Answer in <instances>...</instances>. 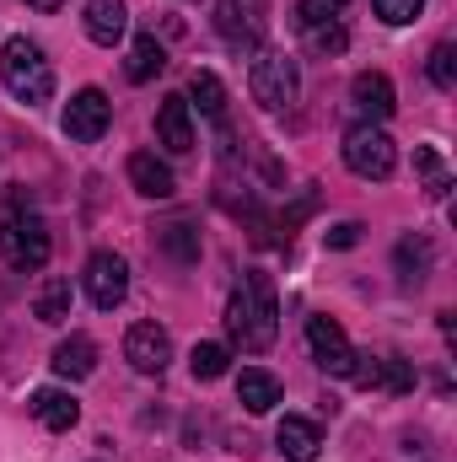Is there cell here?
Wrapping results in <instances>:
<instances>
[{
	"label": "cell",
	"instance_id": "2e32d148",
	"mask_svg": "<svg viewBox=\"0 0 457 462\" xmlns=\"http://www.w3.org/2000/svg\"><path fill=\"white\" fill-rule=\"evenodd\" d=\"M33 414H38L43 430H76L81 403H76L70 393H60V387H38V393H33Z\"/></svg>",
	"mask_w": 457,
	"mask_h": 462
},
{
	"label": "cell",
	"instance_id": "ffe728a7",
	"mask_svg": "<svg viewBox=\"0 0 457 462\" xmlns=\"http://www.w3.org/2000/svg\"><path fill=\"white\" fill-rule=\"evenodd\" d=\"M156 247H162L167 258H178V263H194V258H200V226L183 221V216H178V221H162V226H156Z\"/></svg>",
	"mask_w": 457,
	"mask_h": 462
},
{
	"label": "cell",
	"instance_id": "ba28073f",
	"mask_svg": "<svg viewBox=\"0 0 457 462\" xmlns=\"http://www.w3.org/2000/svg\"><path fill=\"white\" fill-rule=\"evenodd\" d=\"M81 280H87V301L98 312H114V307H124V296H129V263L118 253H92Z\"/></svg>",
	"mask_w": 457,
	"mask_h": 462
},
{
	"label": "cell",
	"instance_id": "484cf974",
	"mask_svg": "<svg viewBox=\"0 0 457 462\" xmlns=\"http://www.w3.org/2000/svg\"><path fill=\"white\" fill-rule=\"evenodd\" d=\"M398 269H404L409 280H420V274L431 269V242H425V236H404V242H398Z\"/></svg>",
	"mask_w": 457,
	"mask_h": 462
},
{
	"label": "cell",
	"instance_id": "7a4b0ae2",
	"mask_svg": "<svg viewBox=\"0 0 457 462\" xmlns=\"http://www.w3.org/2000/svg\"><path fill=\"white\" fill-rule=\"evenodd\" d=\"M0 87L16 103H27V108L54 97V70H49V60H43V49L33 38H5V49H0Z\"/></svg>",
	"mask_w": 457,
	"mask_h": 462
},
{
	"label": "cell",
	"instance_id": "6da1fadb",
	"mask_svg": "<svg viewBox=\"0 0 457 462\" xmlns=\"http://www.w3.org/2000/svg\"><path fill=\"white\" fill-rule=\"evenodd\" d=\"M227 334H231V345L247 349V355H264V349L275 345V334H280V307H275V285H269L264 269H247L242 285L231 291Z\"/></svg>",
	"mask_w": 457,
	"mask_h": 462
},
{
	"label": "cell",
	"instance_id": "277c9868",
	"mask_svg": "<svg viewBox=\"0 0 457 462\" xmlns=\"http://www.w3.org/2000/svg\"><path fill=\"white\" fill-rule=\"evenodd\" d=\"M247 87H253V103L269 108V114H285L302 92V76H296V60L285 49H258L253 70H247Z\"/></svg>",
	"mask_w": 457,
	"mask_h": 462
},
{
	"label": "cell",
	"instance_id": "8fae6325",
	"mask_svg": "<svg viewBox=\"0 0 457 462\" xmlns=\"http://www.w3.org/2000/svg\"><path fill=\"white\" fill-rule=\"evenodd\" d=\"M350 103H355V114L366 118V124H382V118H393V114H398L393 81H387L382 70H360V76L350 81Z\"/></svg>",
	"mask_w": 457,
	"mask_h": 462
},
{
	"label": "cell",
	"instance_id": "d6986e66",
	"mask_svg": "<svg viewBox=\"0 0 457 462\" xmlns=\"http://www.w3.org/2000/svg\"><path fill=\"white\" fill-rule=\"evenodd\" d=\"M237 403H242L247 414H269V409L280 403V382H275L269 371H258V365H247V371L237 376Z\"/></svg>",
	"mask_w": 457,
	"mask_h": 462
},
{
	"label": "cell",
	"instance_id": "3957f363",
	"mask_svg": "<svg viewBox=\"0 0 457 462\" xmlns=\"http://www.w3.org/2000/svg\"><path fill=\"white\" fill-rule=\"evenodd\" d=\"M0 258L16 274H38L49 263V226H43V216H33L22 205L5 210V221H0Z\"/></svg>",
	"mask_w": 457,
	"mask_h": 462
},
{
	"label": "cell",
	"instance_id": "83f0119b",
	"mask_svg": "<svg viewBox=\"0 0 457 462\" xmlns=\"http://www.w3.org/2000/svg\"><path fill=\"white\" fill-rule=\"evenodd\" d=\"M307 32V49L312 54H340L344 43H350V32H344L340 22H318V27H302Z\"/></svg>",
	"mask_w": 457,
	"mask_h": 462
},
{
	"label": "cell",
	"instance_id": "9c48e42d",
	"mask_svg": "<svg viewBox=\"0 0 457 462\" xmlns=\"http://www.w3.org/2000/svg\"><path fill=\"white\" fill-rule=\"evenodd\" d=\"M124 360H129L140 376H162L167 360H173V339H167V328H162V323H135V328L124 334Z\"/></svg>",
	"mask_w": 457,
	"mask_h": 462
},
{
	"label": "cell",
	"instance_id": "4316f807",
	"mask_svg": "<svg viewBox=\"0 0 457 462\" xmlns=\"http://www.w3.org/2000/svg\"><path fill=\"white\" fill-rule=\"evenodd\" d=\"M431 81H436L442 92H452L457 87V43H447V38L431 49Z\"/></svg>",
	"mask_w": 457,
	"mask_h": 462
},
{
	"label": "cell",
	"instance_id": "f546056e",
	"mask_svg": "<svg viewBox=\"0 0 457 462\" xmlns=\"http://www.w3.org/2000/svg\"><path fill=\"white\" fill-rule=\"evenodd\" d=\"M344 5H350V0H302V5H296V22H302V27H318V22H340Z\"/></svg>",
	"mask_w": 457,
	"mask_h": 462
},
{
	"label": "cell",
	"instance_id": "30bf717a",
	"mask_svg": "<svg viewBox=\"0 0 457 462\" xmlns=\"http://www.w3.org/2000/svg\"><path fill=\"white\" fill-rule=\"evenodd\" d=\"M307 345H312V355H318V365H323V371L350 376V365H355V349H350V339H344V328L334 323V318L312 312V318H307Z\"/></svg>",
	"mask_w": 457,
	"mask_h": 462
},
{
	"label": "cell",
	"instance_id": "9a60e30c",
	"mask_svg": "<svg viewBox=\"0 0 457 462\" xmlns=\"http://www.w3.org/2000/svg\"><path fill=\"white\" fill-rule=\"evenodd\" d=\"M49 365H54L65 382H81V376H92V371H98V345H92L87 334H70V339H60V345H54Z\"/></svg>",
	"mask_w": 457,
	"mask_h": 462
},
{
	"label": "cell",
	"instance_id": "7c38bea8",
	"mask_svg": "<svg viewBox=\"0 0 457 462\" xmlns=\"http://www.w3.org/2000/svg\"><path fill=\"white\" fill-rule=\"evenodd\" d=\"M156 145L173 151V156H189L194 151V118H189V97H162L156 108Z\"/></svg>",
	"mask_w": 457,
	"mask_h": 462
},
{
	"label": "cell",
	"instance_id": "f1b7e54d",
	"mask_svg": "<svg viewBox=\"0 0 457 462\" xmlns=\"http://www.w3.org/2000/svg\"><path fill=\"white\" fill-rule=\"evenodd\" d=\"M371 11H377L387 27H409V22L425 11V0H371Z\"/></svg>",
	"mask_w": 457,
	"mask_h": 462
},
{
	"label": "cell",
	"instance_id": "4fadbf2b",
	"mask_svg": "<svg viewBox=\"0 0 457 462\" xmlns=\"http://www.w3.org/2000/svg\"><path fill=\"white\" fill-rule=\"evenodd\" d=\"M129 183H135V194H145V199H173V194H178V178H173L167 162H156V151H135V156H129Z\"/></svg>",
	"mask_w": 457,
	"mask_h": 462
},
{
	"label": "cell",
	"instance_id": "e0dca14e",
	"mask_svg": "<svg viewBox=\"0 0 457 462\" xmlns=\"http://www.w3.org/2000/svg\"><path fill=\"white\" fill-rule=\"evenodd\" d=\"M124 27H129L124 0H87V38H92V43L114 49L118 38H124Z\"/></svg>",
	"mask_w": 457,
	"mask_h": 462
},
{
	"label": "cell",
	"instance_id": "5b68a950",
	"mask_svg": "<svg viewBox=\"0 0 457 462\" xmlns=\"http://www.w3.org/2000/svg\"><path fill=\"white\" fill-rule=\"evenodd\" d=\"M216 32L237 54H253L269 32V0H216Z\"/></svg>",
	"mask_w": 457,
	"mask_h": 462
},
{
	"label": "cell",
	"instance_id": "52a82bcc",
	"mask_svg": "<svg viewBox=\"0 0 457 462\" xmlns=\"http://www.w3.org/2000/svg\"><path fill=\"white\" fill-rule=\"evenodd\" d=\"M108 124H114V103H108L98 87H81V92L65 103V114H60V129H65L76 145L103 140V134H108Z\"/></svg>",
	"mask_w": 457,
	"mask_h": 462
},
{
	"label": "cell",
	"instance_id": "603a6c76",
	"mask_svg": "<svg viewBox=\"0 0 457 462\" xmlns=\"http://www.w3.org/2000/svg\"><path fill=\"white\" fill-rule=\"evenodd\" d=\"M189 97L200 103V114L205 118H216V124L227 118V87H221L210 70H194V76H189Z\"/></svg>",
	"mask_w": 457,
	"mask_h": 462
},
{
	"label": "cell",
	"instance_id": "44dd1931",
	"mask_svg": "<svg viewBox=\"0 0 457 462\" xmlns=\"http://www.w3.org/2000/svg\"><path fill=\"white\" fill-rule=\"evenodd\" d=\"M162 65H167V49H162V38L156 32H140L135 38V49H129V81H151V76H162Z\"/></svg>",
	"mask_w": 457,
	"mask_h": 462
},
{
	"label": "cell",
	"instance_id": "8992f818",
	"mask_svg": "<svg viewBox=\"0 0 457 462\" xmlns=\"http://www.w3.org/2000/svg\"><path fill=\"white\" fill-rule=\"evenodd\" d=\"M344 167H350L355 178H371V183H382V178H393V167H398V151H393V140H387L377 124H355V129L344 134Z\"/></svg>",
	"mask_w": 457,
	"mask_h": 462
},
{
	"label": "cell",
	"instance_id": "7402d4cb",
	"mask_svg": "<svg viewBox=\"0 0 457 462\" xmlns=\"http://www.w3.org/2000/svg\"><path fill=\"white\" fill-rule=\"evenodd\" d=\"M415 172H420V183H425L431 199H447L452 194V172H447V162L431 145H415Z\"/></svg>",
	"mask_w": 457,
	"mask_h": 462
},
{
	"label": "cell",
	"instance_id": "d4e9b609",
	"mask_svg": "<svg viewBox=\"0 0 457 462\" xmlns=\"http://www.w3.org/2000/svg\"><path fill=\"white\" fill-rule=\"evenodd\" d=\"M377 387H387V393H415V365H409L404 355H382V360H377Z\"/></svg>",
	"mask_w": 457,
	"mask_h": 462
},
{
	"label": "cell",
	"instance_id": "cb8c5ba5",
	"mask_svg": "<svg viewBox=\"0 0 457 462\" xmlns=\"http://www.w3.org/2000/svg\"><path fill=\"white\" fill-rule=\"evenodd\" d=\"M227 365H231V349L227 345H194V355H189V371H194L200 382L227 376Z\"/></svg>",
	"mask_w": 457,
	"mask_h": 462
},
{
	"label": "cell",
	"instance_id": "5bb4252c",
	"mask_svg": "<svg viewBox=\"0 0 457 462\" xmlns=\"http://www.w3.org/2000/svg\"><path fill=\"white\" fill-rule=\"evenodd\" d=\"M275 447H280V457L285 462H318V425L312 420H302V414H285L280 420V430H275Z\"/></svg>",
	"mask_w": 457,
	"mask_h": 462
},
{
	"label": "cell",
	"instance_id": "ac0fdd59",
	"mask_svg": "<svg viewBox=\"0 0 457 462\" xmlns=\"http://www.w3.org/2000/svg\"><path fill=\"white\" fill-rule=\"evenodd\" d=\"M33 318L49 323V328H60V323L70 318V280H65V274H49V280L33 291Z\"/></svg>",
	"mask_w": 457,
	"mask_h": 462
},
{
	"label": "cell",
	"instance_id": "1f68e13d",
	"mask_svg": "<svg viewBox=\"0 0 457 462\" xmlns=\"http://www.w3.org/2000/svg\"><path fill=\"white\" fill-rule=\"evenodd\" d=\"M27 5H33V11H60L65 0H27Z\"/></svg>",
	"mask_w": 457,
	"mask_h": 462
},
{
	"label": "cell",
	"instance_id": "4dcf8cb0",
	"mask_svg": "<svg viewBox=\"0 0 457 462\" xmlns=\"http://www.w3.org/2000/svg\"><path fill=\"white\" fill-rule=\"evenodd\" d=\"M360 221H340V226H329L323 231V242H329V247H355V242H360Z\"/></svg>",
	"mask_w": 457,
	"mask_h": 462
}]
</instances>
